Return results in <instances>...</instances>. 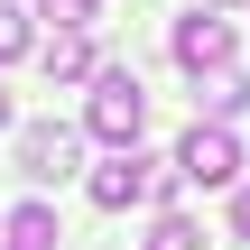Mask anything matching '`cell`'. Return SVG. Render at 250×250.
I'll return each mask as SVG.
<instances>
[{
    "mask_svg": "<svg viewBox=\"0 0 250 250\" xmlns=\"http://www.w3.org/2000/svg\"><path fill=\"white\" fill-rule=\"evenodd\" d=\"M93 139H111V148H139V130H148V93H139V74L130 65H102L93 74Z\"/></svg>",
    "mask_w": 250,
    "mask_h": 250,
    "instance_id": "1",
    "label": "cell"
},
{
    "mask_svg": "<svg viewBox=\"0 0 250 250\" xmlns=\"http://www.w3.org/2000/svg\"><path fill=\"white\" fill-rule=\"evenodd\" d=\"M167 195H176V158L121 148L111 167H93V204H102V213H121V204H167Z\"/></svg>",
    "mask_w": 250,
    "mask_h": 250,
    "instance_id": "2",
    "label": "cell"
},
{
    "mask_svg": "<svg viewBox=\"0 0 250 250\" xmlns=\"http://www.w3.org/2000/svg\"><path fill=\"white\" fill-rule=\"evenodd\" d=\"M241 176V148H232V130H186V148H176V186H232Z\"/></svg>",
    "mask_w": 250,
    "mask_h": 250,
    "instance_id": "3",
    "label": "cell"
},
{
    "mask_svg": "<svg viewBox=\"0 0 250 250\" xmlns=\"http://www.w3.org/2000/svg\"><path fill=\"white\" fill-rule=\"evenodd\" d=\"M176 65H186V74H223V65H232V19H213V9L176 19Z\"/></svg>",
    "mask_w": 250,
    "mask_h": 250,
    "instance_id": "4",
    "label": "cell"
},
{
    "mask_svg": "<svg viewBox=\"0 0 250 250\" xmlns=\"http://www.w3.org/2000/svg\"><path fill=\"white\" fill-rule=\"evenodd\" d=\"M74 158H83V148H74V130H56V121L19 130V167H28L37 186H65V176H74Z\"/></svg>",
    "mask_w": 250,
    "mask_h": 250,
    "instance_id": "5",
    "label": "cell"
},
{
    "mask_svg": "<svg viewBox=\"0 0 250 250\" xmlns=\"http://www.w3.org/2000/svg\"><path fill=\"white\" fill-rule=\"evenodd\" d=\"M195 111H213V130H223L232 111H250V74H232V65L223 74H195Z\"/></svg>",
    "mask_w": 250,
    "mask_h": 250,
    "instance_id": "6",
    "label": "cell"
},
{
    "mask_svg": "<svg viewBox=\"0 0 250 250\" xmlns=\"http://www.w3.org/2000/svg\"><path fill=\"white\" fill-rule=\"evenodd\" d=\"M0 250H56V213H46V204H19V213L0 223Z\"/></svg>",
    "mask_w": 250,
    "mask_h": 250,
    "instance_id": "7",
    "label": "cell"
},
{
    "mask_svg": "<svg viewBox=\"0 0 250 250\" xmlns=\"http://www.w3.org/2000/svg\"><path fill=\"white\" fill-rule=\"evenodd\" d=\"M46 74H65V83L93 74V46H83V37H46Z\"/></svg>",
    "mask_w": 250,
    "mask_h": 250,
    "instance_id": "8",
    "label": "cell"
},
{
    "mask_svg": "<svg viewBox=\"0 0 250 250\" xmlns=\"http://www.w3.org/2000/svg\"><path fill=\"white\" fill-rule=\"evenodd\" d=\"M148 250H204V232H195V223H186V213H167V223H158V232H148Z\"/></svg>",
    "mask_w": 250,
    "mask_h": 250,
    "instance_id": "9",
    "label": "cell"
},
{
    "mask_svg": "<svg viewBox=\"0 0 250 250\" xmlns=\"http://www.w3.org/2000/svg\"><path fill=\"white\" fill-rule=\"evenodd\" d=\"M9 56H28V19H19V0H0V65Z\"/></svg>",
    "mask_w": 250,
    "mask_h": 250,
    "instance_id": "10",
    "label": "cell"
},
{
    "mask_svg": "<svg viewBox=\"0 0 250 250\" xmlns=\"http://www.w3.org/2000/svg\"><path fill=\"white\" fill-rule=\"evenodd\" d=\"M93 9H102V0H46V19H56L65 37H83V19H93Z\"/></svg>",
    "mask_w": 250,
    "mask_h": 250,
    "instance_id": "11",
    "label": "cell"
},
{
    "mask_svg": "<svg viewBox=\"0 0 250 250\" xmlns=\"http://www.w3.org/2000/svg\"><path fill=\"white\" fill-rule=\"evenodd\" d=\"M232 232H241V241H250V186H241V195H232Z\"/></svg>",
    "mask_w": 250,
    "mask_h": 250,
    "instance_id": "12",
    "label": "cell"
},
{
    "mask_svg": "<svg viewBox=\"0 0 250 250\" xmlns=\"http://www.w3.org/2000/svg\"><path fill=\"white\" fill-rule=\"evenodd\" d=\"M0 130H9V93H0Z\"/></svg>",
    "mask_w": 250,
    "mask_h": 250,
    "instance_id": "13",
    "label": "cell"
}]
</instances>
